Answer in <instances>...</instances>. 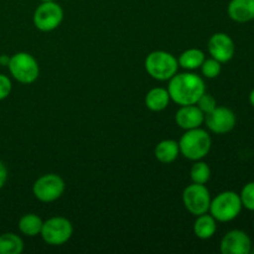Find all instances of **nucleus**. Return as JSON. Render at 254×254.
I'll list each match as a JSON object with an SVG mask.
<instances>
[{
	"label": "nucleus",
	"instance_id": "16",
	"mask_svg": "<svg viewBox=\"0 0 254 254\" xmlns=\"http://www.w3.org/2000/svg\"><path fill=\"white\" fill-rule=\"evenodd\" d=\"M196 221L193 223V232L196 237L200 240H210L215 236L217 231V221L208 213L196 216Z\"/></svg>",
	"mask_w": 254,
	"mask_h": 254
},
{
	"label": "nucleus",
	"instance_id": "24",
	"mask_svg": "<svg viewBox=\"0 0 254 254\" xmlns=\"http://www.w3.org/2000/svg\"><path fill=\"white\" fill-rule=\"evenodd\" d=\"M196 106L203 112V114H207L217 107V102H216L215 97L205 92V93L198 98V101L196 102Z\"/></svg>",
	"mask_w": 254,
	"mask_h": 254
},
{
	"label": "nucleus",
	"instance_id": "29",
	"mask_svg": "<svg viewBox=\"0 0 254 254\" xmlns=\"http://www.w3.org/2000/svg\"><path fill=\"white\" fill-rule=\"evenodd\" d=\"M41 2H45V1H55V0H40Z\"/></svg>",
	"mask_w": 254,
	"mask_h": 254
},
{
	"label": "nucleus",
	"instance_id": "9",
	"mask_svg": "<svg viewBox=\"0 0 254 254\" xmlns=\"http://www.w3.org/2000/svg\"><path fill=\"white\" fill-rule=\"evenodd\" d=\"M211 200L210 191L202 184L192 183L183 192L184 206L193 216L207 213Z\"/></svg>",
	"mask_w": 254,
	"mask_h": 254
},
{
	"label": "nucleus",
	"instance_id": "4",
	"mask_svg": "<svg viewBox=\"0 0 254 254\" xmlns=\"http://www.w3.org/2000/svg\"><path fill=\"white\" fill-rule=\"evenodd\" d=\"M179 62L174 55L166 51H153L146 56L145 69L156 81H169L178 73Z\"/></svg>",
	"mask_w": 254,
	"mask_h": 254
},
{
	"label": "nucleus",
	"instance_id": "7",
	"mask_svg": "<svg viewBox=\"0 0 254 254\" xmlns=\"http://www.w3.org/2000/svg\"><path fill=\"white\" fill-rule=\"evenodd\" d=\"M64 179L57 174H45L40 176L32 185V193L39 201L45 203L59 200L64 192Z\"/></svg>",
	"mask_w": 254,
	"mask_h": 254
},
{
	"label": "nucleus",
	"instance_id": "14",
	"mask_svg": "<svg viewBox=\"0 0 254 254\" xmlns=\"http://www.w3.org/2000/svg\"><path fill=\"white\" fill-rule=\"evenodd\" d=\"M231 20L240 24L254 20V0H231L227 6Z\"/></svg>",
	"mask_w": 254,
	"mask_h": 254
},
{
	"label": "nucleus",
	"instance_id": "6",
	"mask_svg": "<svg viewBox=\"0 0 254 254\" xmlns=\"http://www.w3.org/2000/svg\"><path fill=\"white\" fill-rule=\"evenodd\" d=\"M73 235V226L71 221L62 216L51 217L42 223L41 233L44 242L50 246H62L69 241Z\"/></svg>",
	"mask_w": 254,
	"mask_h": 254
},
{
	"label": "nucleus",
	"instance_id": "1",
	"mask_svg": "<svg viewBox=\"0 0 254 254\" xmlns=\"http://www.w3.org/2000/svg\"><path fill=\"white\" fill-rule=\"evenodd\" d=\"M168 92L171 101L179 106L196 104L198 98L206 92L205 81L202 77L191 72L176 73L169 79Z\"/></svg>",
	"mask_w": 254,
	"mask_h": 254
},
{
	"label": "nucleus",
	"instance_id": "20",
	"mask_svg": "<svg viewBox=\"0 0 254 254\" xmlns=\"http://www.w3.org/2000/svg\"><path fill=\"white\" fill-rule=\"evenodd\" d=\"M24 251V241L15 233L0 235V254H20Z\"/></svg>",
	"mask_w": 254,
	"mask_h": 254
},
{
	"label": "nucleus",
	"instance_id": "10",
	"mask_svg": "<svg viewBox=\"0 0 254 254\" xmlns=\"http://www.w3.org/2000/svg\"><path fill=\"white\" fill-rule=\"evenodd\" d=\"M207 128L215 134H227L235 129L237 118L232 109L227 107H216L210 113L205 114Z\"/></svg>",
	"mask_w": 254,
	"mask_h": 254
},
{
	"label": "nucleus",
	"instance_id": "11",
	"mask_svg": "<svg viewBox=\"0 0 254 254\" xmlns=\"http://www.w3.org/2000/svg\"><path fill=\"white\" fill-rule=\"evenodd\" d=\"M208 54L221 64H227L235 56L236 46L232 37L225 32H216L210 37L207 44Z\"/></svg>",
	"mask_w": 254,
	"mask_h": 254
},
{
	"label": "nucleus",
	"instance_id": "12",
	"mask_svg": "<svg viewBox=\"0 0 254 254\" xmlns=\"http://www.w3.org/2000/svg\"><path fill=\"white\" fill-rule=\"evenodd\" d=\"M252 247V240L242 230L230 231L223 236L220 243L222 254H250Z\"/></svg>",
	"mask_w": 254,
	"mask_h": 254
},
{
	"label": "nucleus",
	"instance_id": "21",
	"mask_svg": "<svg viewBox=\"0 0 254 254\" xmlns=\"http://www.w3.org/2000/svg\"><path fill=\"white\" fill-rule=\"evenodd\" d=\"M190 178L191 180H192V183L206 185L211 178L210 166H208L206 163H203V161L197 160L195 164H193L192 168H191Z\"/></svg>",
	"mask_w": 254,
	"mask_h": 254
},
{
	"label": "nucleus",
	"instance_id": "15",
	"mask_svg": "<svg viewBox=\"0 0 254 254\" xmlns=\"http://www.w3.org/2000/svg\"><path fill=\"white\" fill-rule=\"evenodd\" d=\"M170 101V94H169L168 89L163 88V87H155V88L150 89L145 96V104L151 112L164 111L169 106Z\"/></svg>",
	"mask_w": 254,
	"mask_h": 254
},
{
	"label": "nucleus",
	"instance_id": "8",
	"mask_svg": "<svg viewBox=\"0 0 254 254\" xmlns=\"http://www.w3.org/2000/svg\"><path fill=\"white\" fill-rule=\"evenodd\" d=\"M34 25L42 32L56 30L64 20V9L55 1L41 2L34 12Z\"/></svg>",
	"mask_w": 254,
	"mask_h": 254
},
{
	"label": "nucleus",
	"instance_id": "19",
	"mask_svg": "<svg viewBox=\"0 0 254 254\" xmlns=\"http://www.w3.org/2000/svg\"><path fill=\"white\" fill-rule=\"evenodd\" d=\"M44 221L35 213H26L19 220V231L27 237H36L41 233Z\"/></svg>",
	"mask_w": 254,
	"mask_h": 254
},
{
	"label": "nucleus",
	"instance_id": "2",
	"mask_svg": "<svg viewBox=\"0 0 254 254\" xmlns=\"http://www.w3.org/2000/svg\"><path fill=\"white\" fill-rule=\"evenodd\" d=\"M178 143L180 153L186 159L197 161L205 158L210 153L212 139L206 130L201 128H195L185 130V134L181 136Z\"/></svg>",
	"mask_w": 254,
	"mask_h": 254
},
{
	"label": "nucleus",
	"instance_id": "17",
	"mask_svg": "<svg viewBox=\"0 0 254 254\" xmlns=\"http://www.w3.org/2000/svg\"><path fill=\"white\" fill-rule=\"evenodd\" d=\"M179 154H180L179 143L173 139L161 140L155 148V158L163 164H170L175 161Z\"/></svg>",
	"mask_w": 254,
	"mask_h": 254
},
{
	"label": "nucleus",
	"instance_id": "31",
	"mask_svg": "<svg viewBox=\"0 0 254 254\" xmlns=\"http://www.w3.org/2000/svg\"><path fill=\"white\" fill-rule=\"evenodd\" d=\"M253 230H254V220H253Z\"/></svg>",
	"mask_w": 254,
	"mask_h": 254
},
{
	"label": "nucleus",
	"instance_id": "22",
	"mask_svg": "<svg viewBox=\"0 0 254 254\" xmlns=\"http://www.w3.org/2000/svg\"><path fill=\"white\" fill-rule=\"evenodd\" d=\"M221 64H222L221 62L212 59V57H211V59H206L200 67L201 72H202V76L210 79L218 77L220 76L221 71H222V66H221Z\"/></svg>",
	"mask_w": 254,
	"mask_h": 254
},
{
	"label": "nucleus",
	"instance_id": "5",
	"mask_svg": "<svg viewBox=\"0 0 254 254\" xmlns=\"http://www.w3.org/2000/svg\"><path fill=\"white\" fill-rule=\"evenodd\" d=\"M7 68L12 78L22 84H31L39 78V64L36 59L27 52H17L10 56Z\"/></svg>",
	"mask_w": 254,
	"mask_h": 254
},
{
	"label": "nucleus",
	"instance_id": "3",
	"mask_svg": "<svg viewBox=\"0 0 254 254\" xmlns=\"http://www.w3.org/2000/svg\"><path fill=\"white\" fill-rule=\"evenodd\" d=\"M242 208L240 193L223 191L211 200L208 212L217 222H231L240 216Z\"/></svg>",
	"mask_w": 254,
	"mask_h": 254
},
{
	"label": "nucleus",
	"instance_id": "13",
	"mask_svg": "<svg viewBox=\"0 0 254 254\" xmlns=\"http://www.w3.org/2000/svg\"><path fill=\"white\" fill-rule=\"evenodd\" d=\"M176 124L184 130L200 128L205 123V114L196 104L190 106H181L176 112L175 116Z\"/></svg>",
	"mask_w": 254,
	"mask_h": 254
},
{
	"label": "nucleus",
	"instance_id": "30",
	"mask_svg": "<svg viewBox=\"0 0 254 254\" xmlns=\"http://www.w3.org/2000/svg\"><path fill=\"white\" fill-rule=\"evenodd\" d=\"M251 253L254 254V248H253V247H252V250H251Z\"/></svg>",
	"mask_w": 254,
	"mask_h": 254
},
{
	"label": "nucleus",
	"instance_id": "28",
	"mask_svg": "<svg viewBox=\"0 0 254 254\" xmlns=\"http://www.w3.org/2000/svg\"><path fill=\"white\" fill-rule=\"evenodd\" d=\"M250 103H251V106L254 108V88L251 91V93H250Z\"/></svg>",
	"mask_w": 254,
	"mask_h": 254
},
{
	"label": "nucleus",
	"instance_id": "23",
	"mask_svg": "<svg viewBox=\"0 0 254 254\" xmlns=\"http://www.w3.org/2000/svg\"><path fill=\"white\" fill-rule=\"evenodd\" d=\"M242 206L248 211L254 212V181L246 184L240 193Z\"/></svg>",
	"mask_w": 254,
	"mask_h": 254
},
{
	"label": "nucleus",
	"instance_id": "26",
	"mask_svg": "<svg viewBox=\"0 0 254 254\" xmlns=\"http://www.w3.org/2000/svg\"><path fill=\"white\" fill-rule=\"evenodd\" d=\"M6 180H7V169L6 166L4 165V163L0 161V190L4 188Z\"/></svg>",
	"mask_w": 254,
	"mask_h": 254
},
{
	"label": "nucleus",
	"instance_id": "25",
	"mask_svg": "<svg viewBox=\"0 0 254 254\" xmlns=\"http://www.w3.org/2000/svg\"><path fill=\"white\" fill-rule=\"evenodd\" d=\"M12 89L11 79L5 74L0 73V101H4L5 98L10 96Z\"/></svg>",
	"mask_w": 254,
	"mask_h": 254
},
{
	"label": "nucleus",
	"instance_id": "27",
	"mask_svg": "<svg viewBox=\"0 0 254 254\" xmlns=\"http://www.w3.org/2000/svg\"><path fill=\"white\" fill-rule=\"evenodd\" d=\"M9 61H10V56H6V55H0V64H1V66L7 67Z\"/></svg>",
	"mask_w": 254,
	"mask_h": 254
},
{
	"label": "nucleus",
	"instance_id": "18",
	"mask_svg": "<svg viewBox=\"0 0 254 254\" xmlns=\"http://www.w3.org/2000/svg\"><path fill=\"white\" fill-rule=\"evenodd\" d=\"M206 60L205 52L200 49H189L179 56V66L185 69H197Z\"/></svg>",
	"mask_w": 254,
	"mask_h": 254
}]
</instances>
